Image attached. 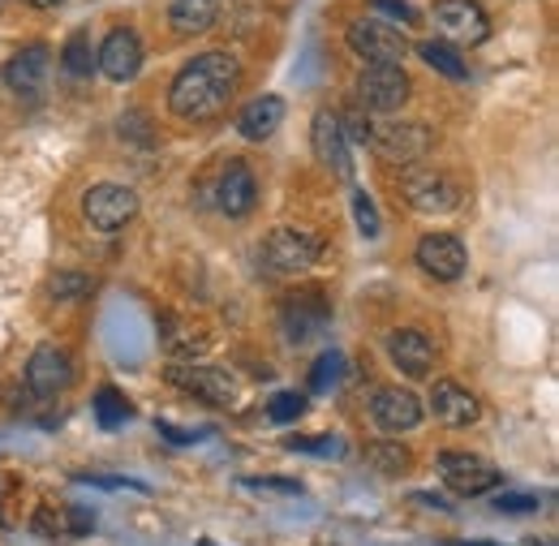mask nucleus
Here are the masks:
<instances>
[{"instance_id":"1","label":"nucleus","mask_w":559,"mask_h":546,"mask_svg":"<svg viewBox=\"0 0 559 546\" xmlns=\"http://www.w3.org/2000/svg\"><path fill=\"white\" fill-rule=\"evenodd\" d=\"M241 82V61L233 52H203L181 69L168 86V108L181 121H211L228 108Z\"/></svg>"},{"instance_id":"2","label":"nucleus","mask_w":559,"mask_h":546,"mask_svg":"<svg viewBox=\"0 0 559 546\" xmlns=\"http://www.w3.org/2000/svg\"><path fill=\"white\" fill-rule=\"evenodd\" d=\"M366 146L383 159V164H392V168H414L421 155L435 146V130L430 126H421V121H370V130H366Z\"/></svg>"},{"instance_id":"3","label":"nucleus","mask_w":559,"mask_h":546,"mask_svg":"<svg viewBox=\"0 0 559 546\" xmlns=\"http://www.w3.org/2000/svg\"><path fill=\"white\" fill-rule=\"evenodd\" d=\"M319 259H323V237L314 228L284 224V228H272L267 241H263V268L276 275L310 272Z\"/></svg>"},{"instance_id":"4","label":"nucleus","mask_w":559,"mask_h":546,"mask_svg":"<svg viewBox=\"0 0 559 546\" xmlns=\"http://www.w3.org/2000/svg\"><path fill=\"white\" fill-rule=\"evenodd\" d=\"M435 470H439L443 486H448L456 499H478V495H490V490L503 482L499 465H490L487 456H478V452H461V448L439 452V456H435Z\"/></svg>"},{"instance_id":"5","label":"nucleus","mask_w":559,"mask_h":546,"mask_svg":"<svg viewBox=\"0 0 559 546\" xmlns=\"http://www.w3.org/2000/svg\"><path fill=\"white\" fill-rule=\"evenodd\" d=\"M401 199L414 206L418 215H452L465 203V186L452 173H430V168H414L401 181Z\"/></svg>"},{"instance_id":"6","label":"nucleus","mask_w":559,"mask_h":546,"mask_svg":"<svg viewBox=\"0 0 559 546\" xmlns=\"http://www.w3.org/2000/svg\"><path fill=\"white\" fill-rule=\"evenodd\" d=\"M168 383L177 388V392H186V396H194V401H203L211 410H228V405H237V396H241V383H237V375H228V370H219V366H168Z\"/></svg>"},{"instance_id":"7","label":"nucleus","mask_w":559,"mask_h":546,"mask_svg":"<svg viewBox=\"0 0 559 546\" xmlns=\"http://www.w3.org/2000/svg\"><path fill=\"white\" fill-rule=\"evenodd\" d=\"M345 39L366 66H405V52H409V39H401V31L388 26L383 17H357L349 22Z\"/></svg>"},{"instance_id":"8","label":"nucleus","mask_w":559,"mask_h":546,"mask_svg":"<svg viewBox=\"0 0 559 546\" xmlns=\"http://www.w3.org/2000/svg\"><path fill=\"white\" fill-rule=\"evenodd\" d=\"M435 26L452 48H478L490 35V17L478 0H435Z\"/></svg>"},{"instance_id":"9","label":"nucleus","mask_w":559,"mask_h":546,"mask_svg":"<svg viewBox=\"0 0 559 546\" xmlns=\"http://www.w3.org/2000/svg\"><path fill=\"white\" fill-rule=\"evenodd\" d=\"M139 215V194L130 186H91L82 194V219L95 233H117Z\"/></svg>"},{"instance_id":"10","label":"nucleus","mask_w":559,"mask_h":546,"mask_svg":"<svg viewBox=\"0 0 559 546\" xmlns=\"http://www.w3.org/2000/svg\"><path fill=\"white\" fill-rule=\"evenodd\" d=\"M357 99L370 112H396L409 99V73L405 66H366L357 78Z\"/></svg>"},{"instance_id":"11","label":"nucleus","mask_w":559,"mask_h":546,"mask_svg":"<svg viewBox=\"0 0 559 546\" xmlns=\"http://www.w3.org/2000/svg\"><path fill=\"white\" fill-rule=\"evenodd\" d=\"M370 422L383 435H405V430H418L426 422V410H421V401L409 388H379L370 396Z\"/></svg>"},{"instance_id":"12","label":"nucleus","mask_w":559,"mask_h":546,"mask_svg":"<svg viewBox=\"0 0 559 546\" xmlns=\"http://www.w3.org/2000/svg\"><path fill=\"white\" fill-rule=\"evenodd\" d=\"M70 383H73L70 353L57 348V344H39L31 353V361H26V388H31V396L48 401V396H61Z\"/></svg>"},{"instance_id":"13","label":"nucleus","mask_w":559,"mask_h":546,"mask_svg":"<svg viewBox=\"0 0 559 546\" xmlns=\"http://www.w3.org/2000/svg\"><path fill=\"white\" fill-rule=\"evenodd\" d=\"M310 142H314V159L336 173L341 181H353V159H349V138L341 130V117L332 108H319L310 121Z\"/></svg>"},{"instance_id":"14","label":"nucleus","mask_w":559,"mask_h":546,"mask_svg":"<svg viewBox=\"0 0 559 546\" xmlns=\"http://www.w3.org/2000/svg\"><path fill=\"white\" fill-rule=\"evenodd\" d=\"M259 203V181H254V168L246 159H228L219 181H215V206L219 215L228 219H246Z\"/></svg>"},{"instance_id":"15","label":"nucleus","mask_w":559,"mask_h":546,"mask_svg":"<svg viewBox=\"0 0 559 546\" xmlns=\"http://www.w3.org/2000/svg\"><path fill=\"white\" fill-rule=\"evenodd\" d=\"M414 259H418V268L430 275V280H443V284L461 280L465 268H469V254H465L461 237H452V233H430V237H421Z\"/></svg>"},{"instance_id":"16","label":"nucleus","mask_w":559,"mask_h":546,"mask_svg":"<svg viewBox=\"0 0 559 546\" xmlns=\"http://www.w3.org/2000/svg\"><path fill=\"white\" fill-rule=\"evenodd\" d=\"M388 361L405 375V379H426L430 375V366H435V341L418 332V328H396V332H388Z\"/></svg>"},{"instance_id":"17","label":"nucleus","mask_w":559,"mask_h":546,"mask_svg":"<svg viewBox=\"0 0 559 546\" xmlns=\"http://www.w3.org/2000/svg\"><path fill=\"white\" fill-rule=\"evenodd\" d=\"M95 66L104 69V78H112V82H134L142 69V39L130 26H117L104 39V48L95 52Z\"/></svg>"},{"instance_id":"18","label":"nucleus","mask_w":559,"mask_h":546,"mask_svg":"<svg viewBox=\"0 0 559 546\" xmlns=\"http://www.w3.org/2000/svg\"><path fill=\"white\" fill-rule=\"evenodd\" d=\"M48 73H52V52H48L44 44H31V48H22V52L4 66V82H9V91H17L22 99H39L44 86H48Z\"/></svg>"},{"instance_id":"19","label":"nucleus","mask_w":559,"mask_h":546,"mask_svg":"<svg viewBox=\"0 0 559 546\" xmlns=\"http://www.w3.org/2000/svg\"><path fill=\"white\" fill-rule=\"evenodd\" d=\"M430 410H435V422H443L448 430H465L483 417V405L474 392H465L456 379H439L430 388Z\"/></svg>"},{"instance_id":"20","label":"nucleus","mask_w":559,"mask_h":546,"mask_svg":"<svg viewBox=\"0 0 559 546\" xmlns=\"http://www.w3.org/2000/svg\"><path fill=\"white\" fill-rule=\"evenodd\" d=\"M328 323V306L319 297H288L280 306V328L288 341H306Z\"/></svg>"},{"instance_id":"21","label":"nucleus","mask_w":559,"mask_h":546,"mask_svg":"<svg viewBox=\"0 0 559 546\" xmlns=\"http://www.w3.org/2000/svg\"><path fill=\"white\" fill-rule=\"evenodd\" d=\"M280 121H284V99L280 95H259V99H250L241 108L237 130H241V138H250V142H267L280 130Z\"/></svg>"},{"instance_id":"22","label":"nucleus","mask_w":559,"mask_h":546,"mask_svg":"<svg viewBox=\"0 0 559 546\" xmlns=\"http://www.w3.org/2000/svg\"><path fill=\"white\" fill-rule=\"evenodd\" d=\"M168 22L177 35H203L215 26V0H173Z\"/></svg>"},{"instance_id":"23","label":"nucleus","mask_w":559,"mask_h":546,"mask_svg":"<svg viewBox=\"0 0 559 546\" xmlns=\"http://www.w3.org/2000/svg\"><path fill=\"white\" fill-rule=\"evenodd\" d=\"M366 461H370L379 474H388V478H401V474H409V465H414V456H409V448H405L401 439L366 443Z\"/></svg>"},{"instance_id":"24","label":"nucleus","mask_w":559,"mask_h":546,"mask_svg":"<svg viewBox=\"0 0 559 546\" xmlns=\"http://www.w3.org/2000/svg\"><path fill=\"white\" fill-rule=\"evenodd\" d=\"M418 57L435 69V73L452 78V82H465V78H469V73H465L461 48H452V44H443V39H426V44H418Z\"/></svg>"},{"instance_id":"25","label":"nucleus","mask_w":559,"mask_h":546,"mask_svg":"<svg viewBox=\"0 0 559 546\" xmlns=\"http://www.w3.org/2000/svg\"><path fill=\"white\" fill-rule=\"evenodd\" d=\"M61 66L70 78H91L95 73V48H91V31H73L66 52H61Z\"/></svg>"},{"instance_id":"26","label":"nucleus","mask_w":559,"mask_h":546,"mask_svg":"<svg viewBox=\"0 0 559 546\" xmlns=\"http://www.w3.org/2000/svg\"><path fill=\"white\" fill-rule=\"evenodd\" d=\"M95 417H99L104 430H121L130 422V401L117 388H99L95 392Z\"/></svg>"},{"instance_id":"27","label":"nucleus","mask_w":559,"mask_h":546,"mask_svg":"<svg viewBox=\"0 0 559 546\" xmlns=\"http://www.w3.org/2000/svg\"><path fill=\"white\" fill-rule=\"evenodd\" d=\"M341 375H345V357H341L336 348H328V353L310 366V388H314V392H332V388L341 383Z\"/></svg>"},{"instance_id":"28","label":"nucleus","mask_w":559,"mask_h":546,"mask_svg":"<svg viewBox=\"0 0 559 546\" xmlns=\"http://www.w3.org/2000/svg\"><path fill=\"white\" fill-rule=\"evenodd\" d=\"M86 293H95V280L86 272H57L48 284V297H57V301H78Z\"/></svg>"},{"instance_id":"29","label":"nucleus","mask_w":559,"mask_h":546,"mask_svg":"<svg viewBox=\"0 0 559 546\" xmlns=\"http://www.w3.org/2000/svg\"><path fill=\"white\" fill-rule=\"evenodd\" d=\"M117 134L126 138V142H134V146H155V130H151V121L142 117V112H126L121 117V126H117Z\"/></svg>"},{"instance_id":"30","label":"nucleus","mask_w":559,"mask_h":546,"mask_svg":"<svg viewBox=\"0 0 559 546\" xmlns=\"http://www.w3.org/2000/svg\"><path fill=\"white\" fill-rule=\"evenodd\" d=\"M353 219H357V233L361 237H379V211H374V199L366 190L353 194Z\"/></svg>"},{"instance_id":"31","label":"nucleus","mask_w":559,"mask_h":546,"mask_svg":"<svg viewBox=\"0 0 559 546\" xmlns=\"http://www.w3.org/2000/svg\"><path fill=\"white\" fill-rule=\"evenodd\" d=\"M301 410H306V396H297V392H276L272 401H267V417L272 422H297L301 417Z\"/></svg>"},{"instance_id":"32","label":"nucleus","mask_w":559,"mask_h":546,"mask_svg":"<svg viewBox=\"0 0 559 546\" xmlns=\"http://www.w3.org/2000/svg\"><path fill=\"white\" fill-rule=\"evenodd\" d=\"M341 448H345V443L332 439V435H319V439H293V452H310V456H345Z\"/></svg>"},{"instance_id":"33","label":"nucleus","mask_w":559,"mask_h":546,"mask_svg":"<svg viewBox=\"0 0 559 546\" xmlns=\"http://www.w3.org/2000/svg\"><path fill=\"white\" fill-rule=\"evenodd\" d=\"M495 508L499 512H538V495H495Z\"/></svg>"},{"instance_id":"34","label":"nucleus","mask_w":559,"mask_h":546,"mask_svg":"<svg viewBox=\"0 0 559 546\" xmlns=\"http://www.w3.org/2000/svg\"><path fill=\"white\" fill-rule=\"evenodd\" d=\"M374 13H383V17H401L405 26H414V22H418V13H414L405 0H374Z\"/></svg>"},{"instance_id":"35","label":"nucleus","mask_w":559,"mask_h":546,"mask_svg":"<svg viewBox=\"0 0 559 546\" xmlns=\"http://www.w3.org/2000/svg\"><path fill=\"white\" fill-rule=\"evenodd\" d=\"M159 435H164L168 443H203V439H211V430H177V426H168V422H159Z\"/></svg>"},{"instance_id":"36","label":"nucleus","mask_w":559,"mask_h":546,"mask_svg":"<svg viewBox=\"0 0 559 546\" xmlns=\"http://www.w3.org/2000/svg\"><path fill=\"white\" fill-rule=\"evenodd\" d=\"M254 490H280V495H301V482H288V478H254L246 482Z\"/></svg>"},{"instance_id":"37","label":"nucleus","mask_w":559,"mask_h":546,"mask_svg":"<svg viewBox=\"0 0 559 546\" xmlns=\"http://www.w3.org/2000/svg\"><path fill=\"white\" fill-rule=\"evenodd\" d=\"M414 503H426V508H435V512H448V508H452V503L439 499V495H414Z\"/></svg>"},{"instance_id":"38","label":"nucleus","mask_w":559,"mask_h":546,"mask_svg":"<svg viewBox=\"0 0 559 546\" xmlns=\"http://www.w3.org/2000/svg\"><path fill=\"white\" fill-rule=\"evenodd\" d=\"M31 4H39V9H52V4H61V0H31Z\"/></svg>"}]
</instances>
